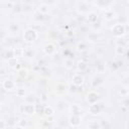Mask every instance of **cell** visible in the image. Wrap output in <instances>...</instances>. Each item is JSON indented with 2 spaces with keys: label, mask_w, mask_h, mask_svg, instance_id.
I'll use <instances>...</instances> for the list:
<instances>
[{
  "label": "cell",
  "mask_w": 129,
  "mask_h": 129,
  "mask_svg": "<svg viewBox=\"0 0 129 129\" xmlns=\"http://www.w3.org/2000/svg\"><path fill=\"white\" fill-rule=\"evenodd\" d=\"M88 128H90V129H99V128H101V124L98 123L97 121H92L88 124Z\"/></svg>",
  "instance_id": "7402d4cb"
},
{
  "label": "cell",
  "mask_w": 129,
  "mask_h": 129,
  "mask_svg": "<svg viewBox=\"0 0 129 129\" xmlns=\"http://www.w3.org/2000/svg\"><path fill=\"white\" fill-rule=\"evenodd\" d=\"M53 114H54V109L51 106H49V105L44 106L43 112H42V115L43 116H45V117H51Z\"/></svg>",
  "instance_id": "5bb4252c"
},
{
  "label": "cell",
  "mask_w": 129,
  "mask_h": 129,
  "mask_svg": "<svg viewBox=\"0 0 129 129\" xmlns=\"http://www.w3.org/2000/svg\"><path fill=\"white\" fill-rule=\"evenodd\" d=\"M25 94H26V92H25L24 88H17V89H16V96H17V97H19V98H24V97H25Z\"/></svg>",
  "instance_id": "cb8c5ba5"
},
{
  "label": "cell",
  "mask_w": 129,
  "mask_h": 129,
  "mask_svg": "<svg viewBox=\"0 0 129 129\" xmlns=\"http://www.w3.org/2000/svg\"><path fill=\"white\" fill-rule=\"evenodd\" d=\"M120 94H121V96H123V97H127V95H128V90H127V88L121 89Z\"/></svg>",
  "instance_id": "4dcf8cb0"
},
{
  "label": "cell",
  "mask_w": 129,
  "mask_h": 129,
  "mask_svg": "<svg viewBox=\"0 0 129 129\" xmlns=\"http://www.w3.org/2000/svg\"><path fill=\"white\" fill-rule=\"evenodd\" d=\"M14 50V57L16 58H20V57H23L24 54H25V50L21 47H16V48H13Z\"/></svg>",
  "instance_id": "2e32d148"
},
{
  "label": "cell",
  "mask_w": 129,
  "mask_h": 129,
  "mask_svg": "<svg viewBox=\"0 0 129 129\" xmlns=\"http://www.w3.org/2000/svg\"><path fill=\"white\" fill-rule=\"evenodd\" d=\"M21 112L27 116H32L35 114V106L34 103H24L23 105H21Z\"/></svg>",
  "instance_id": "3957f363"
},
{
  "label": "cell",
  "mask_w": 129,
  "mask_h": 129,
  "mask_svg": "<svg viewBox=\"0 0 129 129\" xmlns=\"http://www.w3.org/2000/svg\"><path fill=\"white\" fill-rule=\"evenodd\" d=\"M70 110H71V113H72V114L81 115V113H82V108H81L79 105H77V104L72 105L71 108H70Z\"/></svg>",
  "instance_id": "ac0fdd59"
},
{
  "label": "cell",
  "mask_w": 129,
  "mask_h": 129,
  "mask_svg": "<svg viewBox=\"0 0 129 129\" xmlns=\"http://www.w3.org/2000/svg\"><path fill=\"white\" fill-rule=\"evenodd\" d=\"M114 52L116 55H119V56H122L126 53V47L123 45V44H117L114 48Z\"/></svg>",
  "instance_id": "7c38bea8"
},
{
  "label": "cell",
  "mask_w": 129,
  "mask_h": 129,
  "mask_svg": "<svg viewBox=\"0 0 129 129\" xmlns=\"http://www.w3.org/2000/svg\"><path fill=\"white\" fill-rule=\"evenodd\" d=\"M2 88L5 90V91H13L15 90L16 88V84L13 80H10V79H5L3 82H2Z\"/></svg>",
  "instance_id": "9c48e42d"
},
{
  "label": "cell",
  "mask_w": 129,
  "mask_h": 129,
  "mask_svg": "<svg viewBox=\"0 0 129 129\" xmlns=\"http://www.w3.org/2000/svg\"><path fill=\"white\" fill-rule=\"evenodd\" d=\"M34 106H35V113H37V114H39V115L42 114L44 106H43L42 104H34Z\"/></svg>",
  "instance_id": "83f0119b"
},
{
  "label": "cell",
  "mask_w": 129,
  "mask_h": 129,
  "mask_svg": "<svg viewBox=\"0 0 129 129\" xmlns=\"http://www.w3.org/2000/svg\"><path fill=\"white\" fill-rule=\"evenodd\" d=\"M71 82H72V85H74L76 87H81L85 83V78L82 74H75V75H73Z\"/></svg>",
  "instance_id": "52a82bcc"
},
{
  "label": "cell",
  "mask_w": 129,
  "mask_h": 129,
  "mask_svg": "<svg viewBox=\"0 0 129 129\" xmlns=\"http://www.w3.org/2000/svg\"><path fill=\"white\" fill-rule=\"evenodd\" d=\"M98 19H99V15H98V13H96V12H94V11L89 12V13L87 14V20H88V22H90V23H92V24L96 23V22L98 21Z\"/></svg>",
  "instance_id": "30bf717a"
},
{
  "label": "cell",
  "mask_w": 129,
  "mask_h": 129,
  "mask_svg": "<svg viewBox=\"0 0 129 129\" xmlns=\"http://www.w3.org/2000/svg\"><path fill=\"white\" fill-rule=\"evenodd\" d=\"M38 38V32L33 28H27L23 31V40L27 43H33Z\"/></svg>",
  "instance_id": "6da1fadb"
},
{
  "label": "cell",
  "mask_w": 129,
  "mask_h": 129,
  "mask_svg": "<svg viewBox=\"0 0 129 129\" xmlns=\"http://www.w3.org/2000/svg\"><path fill=\"white\" fill-rule=\"evenodd\" d=\"M49 10H50L49 6H48L47 4H45V3L40 4V5L38 6V8H37V11H39V12H40V13H42L43 15L47 14V13L49 12Z\"/></svg>",
  "instance_id": "9a60e30c"
},
{
  "label": "cell",
  "mask_w": 129,
  "mask_h": 129,
  "mask_svg": "<svg viewBox=\"0 0 129 129\" xmlns=\"http://www.w3.org/2000/svg\"><path fill=\"white\" fill-rule=\"evenodd\" d=\"M77 67H78V69H79L80 71H85V70L87 69L88 64H87L85 61H83V60H80V61L78 62V64H77Z\"/></svg>",
  "instance_id": "f546056e"
},
{
  "label": "cell",
  "mask_w": 129,
  "mask_h": 129,
  "mask_svg": "<svg viewBox=\"0 0 129 129\" xmlns=\"http://www.w3.org/2000/svg\"><path fill=\"white\" fill-rule=\"evenodd\" d=\"M67 91H68V87L62 83H59L55 86V93L57 95H64Z\"/></svg>",
  "instance_id": "8fae6325"
},
{
  "label": "cell",
  "mask_w": 129,
  "mask_h": 129,
  "mask_svg": "<svg viewBox=\"0 0 129 129\" xmlns=\"http://www.w3.org/2000/svg\"><path fill=\"white\" fill-rule=\"evenodd\" d=\"M114 17H115V13H114L113 10L109 9V10H106V11L104 12V18H105L106 20H108V21L113 20Z\"/></svg>",
  "instance_id": "e0dca14e"
},
{
  "label": "cell",
  "mask_w": 129,
  "mask_h": 129,
  "mask_svg": "<svg viewBox=\"0 0 129 129\" xmlns=\"http://www.w3.org/2000/svg\"><path fill=\"white\" fill-rule=\"evenodd\" d=\"M7 61H8V66H9L10 68H13V69H15L16 64L18 63V58H16V57H12V58L8 59Z\"/></svg>",
  "instance_id": "603a6c76"
},
{
  "label": "cell",
  "mask_w": 129,
  "mask_h": 129,
  "mask_svg": "<svg viewBox=\"0 0 129 129\" xmlns=\"http://www.w3.org/2000/svg\"><path fill=\"white\" fill-rule=\"evenodd\" d=\"M1 108H2V103H1V101H0V110H1Z\"/></svg>",
  "instance_id": "d6a6232c"
},
{
  "label": "cell",
  "mask_w": 129,
  "mask_h": 129,
  "mask_svg": "<svg viewBox=\"0 0 129 129\" xmlns=\"http://www.w3.org/2000/svg\"><path fill=\"white\" fill-rule=\"evenodd\" d=\"M43 18H44V15L42 14V13H40L39 11H35L34 12V15H33V19H35L36 21H42L43 20Z\"/></svg>",
  "instance_id": "44dd1931"
},
{
  "label": "cell",
  "mask_w": 129,
  "mask_h": 129,
  "mask_svg": "<svg viewBox=\"0 0 129 129\" xmlns=\"http://www.w3.org/2000/svg\"><path fill=\"white\" fill-rule=\"evenodd\" d=\"M96 70L98 73H104L106 70V67L103 62H98V64H96Z\"/></svg>",
  "instance_id": "484cf974"
},
{
  "label": "cell",
  "mask_w": 129,
  "mask_h": 129,
  "mask_svg": "<svg viewBox=\"0 0 129 129\" xmlns=\"http://www.w3.org/2000/svg\"><path fill=\"white\" fill-rule=\"evenodd\" d=\"M77 48H78L80 51H85V50H87V48H88V44L85 43V42H80V43H78Z\"/></svg>",
  "instance_id": "f1b7e54d"
},
{
  "label": "cell",
  "mask_w": 129,
  "mask_h": 129,
  "mask_svg": "<svg viewBox=\"0 0 129 129\" xmlns=\"http://www.w3.org/2000/svg\"><path fill=\"white\" fill-rule=\"evenodd\" d=\"M111 32L115 37H123L127 33V26L123 23H116L111 27Z\"/></svg>",
  "instance_id": "7a4b0ae2"
},
{
  "label": "cell",
  "mask_w": 129,
  "mask_h": 129,
  "mask_svg": "<svg viewBox=\"0 0 129 129\" xmlns=\"http://www.w3.org/2000/svg\"><path fill=\"white\" fill-rule=\"evenodd\" d=\"M103 110V106L101 103L99 102H96V103H93V104H90L89 106V113L93 116H97L99 115Z\"/></svg>",
  "instance_id": "5b68a950"
},
{
  "label": "cell",
  "mask_w": 129,
  "mask_h": 129,
  "mask_svg": "<svg viewBox=\"0 0 129 129\" xmlns=\"http://www.w3.org/2000/svg\"><path fill=\"white\" fill-rule=\"evenodd\" d=\"M5 127H7L6 122H5L4 120H0V129H1V128H5Z\"/></svg>",
  "instance_id": "1f68e13d"
},
{
  "label": "cell",
  "mask_w": 129,
  "mask_h": 129,
  "mask_svg": "<svg viewBox=\"0 0 129 129\" xmlns=\"http://www.w3.org/2000/svg\"><path fill=\"white\" fill-rule=\"evenodd\" d=\"M42 51H43L44 54H46V55H48V56H52V55H54L55 52H56V46H55V44L52 43V42H47V43L43 46Z\"/></svg>",
  "instance_id": "8992f818"
},
{
  "label": "cell",
  "mask_w": 129,
  "mask_h": 129,
  "mask_svg": "<svg viewBox=\"0 0 129 129\" xmlns=\"http://www.w3.org/2000/svg\"><path fill=\"white\" fill-rule=\"evenodd\" d=\"M82 123V118L81 115H77V114H71L69 117V124L72 127H78L80 126Z\"/></svg>",
  "instance_id": "ba28073f"
},
{
  "label": "cell",
  "mask_w": 129,
  "mask_h": 129,
  "mask_svg": "<svg viewBox=\"0 0 129 129\" xmlns=\"http://www.w3.org/2000/svg\"><path fill=\"white\" fill-rule=\"evenodd\" d=\"M100 99H101V96L96 91H90L86 95V102L89 105L90 104H93V103H96V102H99Z\"/></svg>",
  "instance_id": "277c9868"
},
{
  "label": "cell",
  "mask_w": 129,
  "mask_h": 129,
  "mask_svg": "<svg viewBox=\"0 0 129 129\" xmlns=\"http://www.w3.org/2000/svg\"><path fill=\"white\" fill-rule=\"evenodd\" d=\"M16 127H18V128H26L27 127V121L25 119H20L16 123Z\"/></svg>",
  "instance_id": "d4e9b609"
},
{
  "label": "cell",
  "mask_w": 129,
  "mask_h": 129,
  "mask_svg": "<svg viewBox=\"0 0 129 129\" xmlns=\"http://www.w3.org/2000/svg\"><path fill=\"white\" fill-rule=\"evenodd\" d=\"M75 66V62L72 58H66L63 60V67L67 69V70H72Z\"/></svg>",
  "instance_id": "d6986e66"
},
{
  "label": "cell",
  "mask_w": 129,
  "mask_h": 129,
  "mask_svg": "<svg viewBox=\"0 0 129 129\" xmlns=\"http://www.w3.org/2000/svg\"><path fill=\"white\" fill-rule=\"evenodd\" d=\"M17 75H18V77H19L21 80H26V79L28 78V76H29V72H28L27 69L21 68V69H19V70L17 71Z\"/></svg>",
  "instance_id": "4fadbf2b"
},
{
  "label": "cell",
  "mask_w": 129,
  "mask_h": 129,
  "mask_svg": "<svg viewBox=\"0 0 129 129\" xmlns=\"http://www.w3.org/2000/svg\"><path fill=\"white\" fill-rule=\"evenodd\" d=\"M4 57H5L7 60L10 59V58H12V57H14V50H13V48H10V49L5 50V52H4Z\"/></svg>",
  "instance_id": "ffe728a7"
},
{
  "label": "cell",
  "mask_w": 129,
  "mask_h": 129,
  "mask_svg": "<svg viewBox=\"0 0 129 129\" xmlns=\"http://www.w3.org/2000/svg\"><path fill=\"white\" fill-rule=\"evenodd\" d=\"M9 30H10V32H12V33L18 32V30H19V25H18L17 23H12V24L9 26Z\"/></svg>",
  "instance_id": "4316f807"
}]
</instances>
